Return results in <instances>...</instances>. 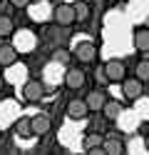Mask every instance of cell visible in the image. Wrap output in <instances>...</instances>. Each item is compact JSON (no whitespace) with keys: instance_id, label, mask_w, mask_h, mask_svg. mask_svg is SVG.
<instances>
[{"instance_id":"8","label":"cell","mask_w":149,"mask_h":155,"mask_svg":"<svg viewBox=\"0 0 149 155\" xmlns=\"http://www.w3.org/2000/svg\"><path fill=\"white\" fill-rule=\"evenodd\" d=\"M85 103H87V108H89V113H102V108H104V103H107V95H104L102 90H92V93H87V98H85Z\"/></svg>"},{"instance_id":"16","label":"cell","mask_w":149,"mask_h":155,"mask_svg":"<svg viewBox=\"0 0 149 155\" xmlns=\"http://www.w3.org/2000/svg\"><path fill=\"white\" fill-rule=\"evenodd\" d=\"M75 18H77V23H85L87 18H89V8H87V3H75Z\"/></svg>"},{"instance_id":"6","label":"cell","mask_w":149,"mask_h":155,"mask_svg":"<svg viewBox=\"0 0 149 155\" xmlns=\"http://www.w3.org/2000/svg\"><path fill=\"white\" fill-rule=\"evenodd\" d=\"M65 85L70 90H79L85 85V70L82 68H67L65 70Z\"/></svg>"},{"instance_id":"10","label":"cell","mask_w":149,"mask_h":155,"mask_svg":"<svg viewBox=\"0 0 149 155\" xmlns=\"http://www.w3.org/2000/svg\"><path fill=\"white\" fill-rule=\"evenodd\" d=\"M102 148H104V155H122L124 153V143L119 138H104Z\"/></svg>"},{"instance_id":"24","label":"cell","mask_w":149,"mask_h":155,"mask_svg":"<svg viewBox=\"0 0 149 155\" xmlns=\"http://www.w3.org/2000/svg\"><path fill=\"white\" fill-rule=\"evenodd\" d=\"M33 3H42V0H33Z\"/></svg>"},{"instance_id":"18","label":"cell","mask_w":149,"mask_h":155,"mask_svg":"<svg viewBox=\"0 0 149 155\" xmlns=\"http://www.w3.org/2000/svg\"><path fill=\"white\" fill-rule=\"evenodd\" d=\"M13 33V20L8 15H0V35H10Z\"/></svg>"},{"instance_id":"1","label":"cell","mask_w":149,"mask_h":155,"mask_svg":"<svg viewBox=\"0 0 149 155\" xmlns=\"http://www.w3.org/2000/svg\"><path fill=\"white\" fill-rule=\"evenodd\" d=\"M102 75H104V80L107 83H122L124 78H127V68H124V63L122 60H107L104 63V68H102Z\"/></svg>"},{"instance_id":"23","label":"cell","mask_w":149,"mask_h":155,"mask_svg":"<svg viewBox=\"0 0 149 155\" xmlns=\"http://www.w3.org/2000/svg\"><path fill=\"white\" fill-rule=\"evenodd\" d=\"M144 60H149V50H144Z\"/></svg>"},{"instance_id":"12","label":"cell","mask_w":149,"mask_h":155,"mask_svg":"<svg viewBox=\"0 0 149 155\" xmlns=\"http://www.w3.org/2000/svg\"><path fill=\"white\" fill-rule=\"evenodd\" d=\"M50 125H52V123H50V118L40 113V115H35V118H33V133H35V135H45V133H50Z\"/></svg>"},{"instance_id":"22","label":"cell","mask_w":149,"mask_h":155,"mask_svg":"<svg viewBox=\"0 0 149 155\" xmlns=\"http://www.w3.org/2000/svg\"><path fill=\"white\" fill-rule=\"evenodd\" d=\"M3 85H5V80H3V75H0V90H3Z\"/></svg>"},{"instance_id":"13","label":"cell","mask_w":149,"mask_h":155,"mask_svg":"<svg viewBox=\"0 0 149 155\" xmlns=\"http://www.w3.org/2000/svg\"><path fill=\"white\" fill-rule=\"evenodd\" d=\"M102 113H104V120H117L119 115H122V105H119L117 100H107L104 103V108H102Z\"/></svg>"},{"instance_id":"3","label":"cell","mask_w":149,"mask_h":155,"mask_svg":"<svg viewBox=\"0 0 149 155\" xmlns=\"http://www.w3.org/2000/svg\"><path fill=\"white\" fill-rule=\"evenodd\" d=\"M23 98H25V103L42 100V98H45V85L40 83V80H27V83L23 85Z\"/></svg>"},{"instance_id":"21","label":"cell","mask_w":149,"mask_h":155,"mask_svg":"<svg viewBox=\"0 0 149 155\" xmlns=\"http://www.w3.org/2000/svg\"><path fill=\"white\" fill-rule=\"evenodd\" d=\"M144 148H147V153H149V135L144 138Z\"/></svg>"},{"instance_id":"15","label":"cell","mask_w":149,"mask_h":155,"mask_svg":"<svg viewBox=\"0 0 149 155\" xmlns=\"http://www.w3.org/2000/svg\"><path fill=\"white\" fill-rule=\"evenodd\" d=\"M102 135L99 133H87L85 138H82V150L85 153H89V150H95V148H99V145H102Z\"/></svg>"},{"instance_id":"9","label":"cell","mask_w":149,"mask_h":155,"mask_svg":"<svg viewBox=\"0 0 149 155\" xmlns=\"http://www.w3.org/2000/svg\"><path fill=\"white\" fill-rule=\"evenodd\" d=\"M17 50H15V45H3L0 48V65L3 68H10V65H15L17 63Z\"/></svg>"},{"instance_id":"14","label":"cell","mask_w":149,"mask_h":155,"mask_svg":"<svg viewBox=\"0 0 149 155\" xmlns=\"http://www.w3.org/2000/svg\"><path fill=\"white\" fill-rule=\"evenodd\" d=\"M15 133L20 135V138H33V118H20L15 123Z\"/></svg>"},{"instance_id":"5","label":"cell","mask_w":149,"mask_h":155,"mask_svg":"<svg viewBox=\"0 0 149 155\" xmlns=\"http://www.w3.org/2000/svg\"><path fill=\"white\" fill-rule=\"evenodd\" d=\"M75 58L82 65H87V63H95V58H97V45L95 43H77L75 45Z\"/></svg>"},{"instance_id":"4","label":"cell","mask_w":149,"mask_h":155,"mask_svg":"<svg viewBox=\"0 0 149 155\" xmlns=\"http://www.w3.org/2000/svg\"><path fill=\"white\" fill-rule=\"evenodd\" d=\"M122 93H124L127 100H137L139 95L144 93V83L139 80L137 75L134 78H124V80H122Z\"/></svg>"},{"instance_id":"19","label":"cell","mask_w":149,"mask_h":155,"mask_svg":"<svg viewBox=\"0 0 149 155\" xmlns=\"http://www.w3.org/2000/svg\"><path fill=\"white\" fill-rule=\"evenodd\" d=\"M55 60L65 65V63L70 60V53H67V50H55Z\"/></svg>"},{"instance_id":"20","label":"cell","mask_w":149,"mask_h":155,"mask_svg":"<svg viewBox=\"0 0 149 155\" xmlns=\"http://www.w3.org/2000/svg\"><path fill=\"white\" fill-rule=\"evenodd\" d=\"M10 3H13L15 8H27L30 3H33V0H10Z\"/></svg>"},{"instance_id":"11","label":"cell","mask_w":149,"mask_h":155,"mask_svg":"<svg viewBox=\"0 0 149 155\" xmlns=\"http://www.w3.org/2000/svg\"><path fill=\"white\" fill-rule=\"evenodd\" d=\"M134 48H137V50H149V28H137V30H134Z\"/></svg>"},{"instance_id":"17","label":"cell","mask_w":149,"mask_h":155,"mask_svg":"<svg viewBox=\"0 0 149 155\" xmlns=\"http://www.w3.org/2000/svg\"><path fill=\"white\" fill-rule=\"evenodd\" d=\"M134 75H137L142 83H147V80H149V60H142V63H139L137 70H134Z\"/></svg>"},{"instance_id":"2","label":"cell","mask_w":149,"mask_h":155,"mask_svg":"<svg viewBox=\"0 0 149 155\" xmlns=\"http://www.w3.org/2000/svg\"><path fill=\"white\" fill-rule=\"evenodd\" d=\"M52 18H55V23H57V25H72V23L77 20V18H75V5H67V3L55 5Z\"/></svg>"},{"instance_id":"7","label":"cell","mask_w":149,"mask_h":155,"mask_svg":"<svg viewBox=\"0 0 149 155\" xmlns=\"http://www.w3.org/2000/svg\"><path fill=\"white\" fill-rule=\"evenodd\" d=\"M87 113H89V108L85 100H70L67 103V118L70 120H85Z\"/></svg>"}]
</instances>
